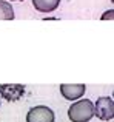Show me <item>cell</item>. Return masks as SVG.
<instances>
[{
	"label": "cell",
	"instance_id": "6da1fadb",
	"mask_svg": "<svg viewBox=\"0 0 114 122\" xmlns=\"http://www.w3.org/2000/svg\"><path fill=\"white\" fill-rule=\"evenodd\" d=\"M68 117L71 122H90L94 117V104L90 99L76 101L68 108Z\"/></svg>",
	"mask_w": 114,
	"mask_h": 122
},
{
	"label": "cell",
	"instance_id": "7a4b0ae2",
	"mask_svg": "<svg viewBox=\"0 0 114 122\" xmlns=\"http://www.w3.org/2000/svg\"><path fill=\"white\" fill-rule=\"evenodd\" d=\"M94 116L100 121H113L114 117V102L109 96H102L94 104Z\"/></svg>",
	"mask_w": 114,
	"mask_h": 122
},
{
	"label": "cell",
	"instance_id": "3957f363",
	"mask_svg": "<svg viewBox=\"0 0 114 122\" xmlns=\"http://www.w3.org/2000/svg\"><path fill=\"white\" fill-rule=\"evenodd\" d=\"M54 111L46 105H36L29 108L26 114V122H54Z\"/></svg>",
	"mask_w": 114,
	"mask_h": 122
},
{
	"label": "cell",
	"instance_id": "277c9868",
	"mask_svg": "<svg viewBox=\"0 0 114 122\" xmlns=\"http://www.w3.org/2000/svg\"><path fill=\"white\" fill-rule=\"evenodd\" d=\"M86 91L85 83H62L60 85V94L66 101H77Z\"/></svg>",
	"mask_w": 114,
	"mask_h": 122
},
{
	"label": "cell",
	"instance_id": "5b68a950",
	"mask_svg": "<svg viewBox=\"0 0 114 122\" xmlns=\"http://www.w3.org/2000/svg\"><path fill=\"white\" fill-rule=\"evenodd\" d=\"M25 86L23 85H15V83H9V85H0V96L5 97L8 102H15L23 96Z\"/></svg>",
	"mask_w": 114,
	"mask_h": 122
},
{
	"label": "cell",
	"instance_id": "8992f818",
	"mask_svg": "<svg viewBox=\"0 0 114 122\" xmlns=\"http://www.w3.org/2000/svg\"><path fill=\"white\" fill-rule=\"evenodd\" d=\"M33 5L39 12H52L59 8L60 0H33Z\"/></svg>",
	"mask_w": 114,
	"mask_h": 122
},
{
	"label": "cell",
	"instance_id": "52a82bcc",
	"mask_svg": "<svg viewBox=\"0 0 114 122\" xmlns=\"http://www.w3.org/2000/svg\"><path fill=\"white\" fill-rule=\"evenodd\" d=\"M14 19V9L6 0H0V20H12Z\"/></svg>",
	"mask_w": 114,
	"mask_h": 122
},
{
	"label": "cell",
	"instance_id": "ba28073f",
	"mask_svg": "<svg viewBox=\"0 0 114 122\" xmlns=\"http://www.w3.org/2000/svg\"><path fill=\"white\" fill-rule=\"evenodd\" d=\"M113 14H114L113 9H109V11H106L105 14L102 15V19H103V20H106V19H109V20H111V19H113Z\"/></svg>",
	"mask_w": 114,
	"mask_h": 122
},
{
	"label": "cell",
	"instance_id": "9c48e42d",
	"mask_svg": "<svg viewBox=\"0 0 114 122\" xmlns=\"http://www.w3.org/2000/svg\"><path fill=\"white\" fill-rule=\"evenodd\" d=\"M11 2H23V0H11Z\"/></svg>",
	"mask_w": 114,
	"mask_h": 122
}]
</instances>
